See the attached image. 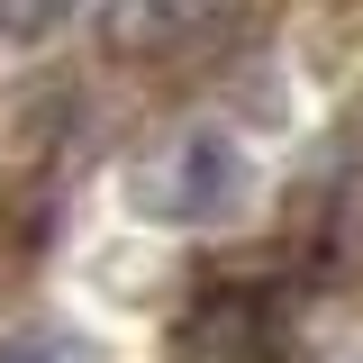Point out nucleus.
<instances>
[{
  "mask_svg": "<svg viewBox=\"0 0 363 363\" xmlns=\"http://www.w3.org/2000/svg\"><path fill=\"white\" fill-rule=\"evenodd\" d=\"M136 191H145L155 218H209V209H227V191H236V145L227 136H182Z\"/></svg>",
  "mask_w": 363,
  "mask_h": 363,
  "instance_id": "f03ea898",
  "label": "nucleus"
},
{
  "mask_svg": "<svg viewBox=\"0 0 363 363\" xmlns=\"http://www.w3.org/2000/svg\"><path fill=\"white\" fill-rule=\"evenodd\" d=\"M327 255L309 245H272L245 264L200 272L191 309L173 318V354L182 363H300V318H309Z\"/></svg>",
  "mask_w": 363,
  "mask_h": 363,
  "instance_id": "f257e3e1",
  "label": "nucleus"
},
{
  "mask_svg": "<svg viewBox=\"0 0 363 363\" xmlns=\"http://www.w3.org/2000/svg\"><path fill=\"white\" fill-rule=\"evenodd\" d=\"M0 363H73V345H55V336H18V345H0Z\"/></svg>",
  "mask_w": 363,
  "mask_h": 363,
  "instance_id": "7ed1b4c3",
  "label": "nucleus"
}]
</instances>
